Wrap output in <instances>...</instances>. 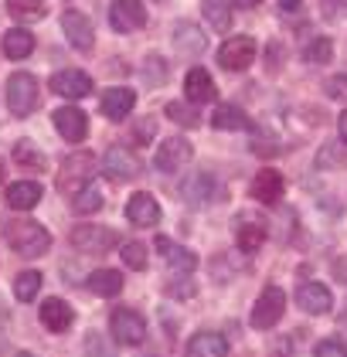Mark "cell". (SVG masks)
I'll list each match as a JSON object with an SVG mask.
<instances>
[{"instance_id":"cell-1","label":"cell","mask_w":347,"mask_h":357,"mask_svg":"<svg viewBox=\"0 0 347 357\" xmlns=\"http://www.w3.org/2000/svg\"><path fill=\"white\" fill-rule=\"evenodd\" d=\"M7 242H10L14 252H21L24 259H38V255H45L52 248V235L38 221H14L7 228Z\"/></svg>"},{"instance_id":"cell-2","label":"cell","mask_w":347,"mask_h":357,"mask_svg":"<svg viewBox=\"0 0 347 357\" xmlns=\"http://www.w3.org/2000/svg\"><path fill=\"white\" fill-rule=\"evenodd\" d=\"M41 102V92H38V79L31 72H14L7 79V109L14 116H31Z\"/></svg>"},{"instance_id":"cell-3","label":"cell","mask_w":347,"mask_h":357,"mask_svg":"<svg viewBox=\"0 0 347 357\" xmlns=\"http://www.w3.org/2000/svg\"><path fill=\"white\" fill-rule=\"evenodd\" d=\"M92 153H72L65 167H61V174H58V191L68 194V197H75L82 188H89L92 184Z\"/></svg>"},{"instance_id":"cell-4","label":"cell","mask_w":347,"mask_h":357,"mask_svg":"<svg viewBox=\"0 0 347 357\" xmlns=\"http://www.w3.org/2000/svg\"><path fill=\"white\" fill-rule=\"evenodd\" d=\"M286 313V293L279 289V286H266L263 293H259V300L252 306V317H249V324L256 330H269L279 324V317Z\"/></svg>"},{"instance_id":"cell-5","label":"cell","mask_w":347,"mask_h":357,"mask_svg":"<svg viewBox=\"0 0 347 357\" xmlns=\"http://www.w3.org/2000/svg\"><path fill=\"white\" fill-rule=\"evenodd\" d=\"M109 327H112L116 344L136 347V344H143V340H147V320H143L136 310H130V306L112 310V313H109Z\"/></svg>"},{"instance_id":"cell-6","label":"cell","mask_w":347,"mask_h":357,"mask_svg":"<svg viewBox=\"0 0 347 357\" xmlns=\"http://www.w3.org/2000/svg\"><path fill=\"white\" fill-rule=\"evenodd\" d=\"M252 61H256V41L245 38V34L228 38V41L218 48V65L228 68V72H245Z\"/></svg>"},{"instance_id":"cell-7","label":"cell","mask_w":347,"mask_h":357,"mask_svg":"<svg viewBox=\"0 0 347 357\" xmlns=\"http://www.w3.org/2000/svg\"><path fill=\"white\" fill-rule=\"evenodd\" d=\"M72 245L79 252H89V255H103V252L116 245V235L103 225H75L72 228Z\"/></svg>"},{"instance_id":"cell-8","label":"cell","mask_w":347,"mask_h":357,"mask_svg":"<svg viewBox=\"0 0 347 357\" xmlns=\"http://www.w3.org/2000/svg\"><path fill=\"white\" fill-rule=\"evenodd\" d=\"M54 130H58V137L65 139V143H82V139L89 137V119H85V112L75 109V106H61V109H54Z\"/></svg>"},{"instance_id":"cell-9","label":"cell","mask_w":347,"mask_h":357,"mask_svg":"<svg viewBox=\"0 0 347 357\" xmlns=\"http://www.w3.org/2000/svg\"><path fill=\"white\" fill-rule=\"evenodd\" d=\"M48 85H52L54 96H61V99H82V96H89V92H92V79H89L85 72H79V68L54 72Z\"/></svg>"},{"instance_id":"cell-10","label":"cell","mask_w":347,"mask_h":357,"mask_svg":"<svg viewBox=\"0 0 347 357\" xmlns=\"http://www.w3.org/2000/svg\"><path fill=\"white\" fill-rule=\"evenodd\" d=\"M103 170H106L109 181H133L136 174H140V160H136L133 153H126V150H119V146H109L106 153H103Z\"/></svg>"},{"instance_id":"cell-11","label":"cell","mask_w":347,"mask_h":357,"mask_svg":"<svg viewBox=\"0 0 347 357\" xmlns=\"http://www.w3.org/2000/svg\"><path fill=\"white\" fill-rule=\"evenodd\" d=\"M109 24L116 31H140L147 24V10L140 0H116L109 7Z\"/></svg>"},{"instance_id":"cell-12","label":"cell","mask_w":347,"mask_h":357,"mask_svg":"<svg viewBox=\"0 0 347 357\" xmlns=\"http://www.w3.org/2000/svg\"><path fill=\"white\" fill-rule=\"evenodd\" d=\"M126 218L133 221L136 228H154L161 221V204L157 197L147 191H136L130 201H126Z\"/></svg>"},{"instance_id":"cell-13","label":"cell","mask_w":347,"mask_h":357,"mask_svg":"<svg viewBox=\"0 0 347 357\" xmlns=\"http://www.w3.org/2000/svg\"><path fill=\"white\" fill-rule=\"evenodd\" d=\"M296 303H300V310H303V313L320 317V313H330L334 296H330V289H327L323 282H303V286L296 289Z\"/></svg>"},{"instance_id":"cell-14","label":"cell","mask_w":347,"mask_h":357,"mask_svg":"<svg viewBox=\"0 0 347 357\" xmlns=\"http://www.w3.org/2000/svg\"><path fill=\"white\" fill-rule=\"evenodd\" d=\"M61 31H65V38L75 45V52H92V24H89V17L82 14V10H65L61 14Z\"/></svg>"},{"instance_id":"cell-15","label":"cell","mask_w":347,"mask_h":357,"mask_svg":"<svg viewBox=\"0 0 347 357\" xmlns=\"http://www.w3.org/2000/svg\"><path fill=\"white\" fill-rule=\"evenodd\" d=\"M191 160V143L184 137H170L161 143V150H157V157H154V164L161 167L163 174H174V170H181V167Z\"/></svg>"},{"instance_id":"cell-16","label":"cell","mask_w":347,"mask_h":357,"mask_svg":"<svg viewBox=\"0 0 347 357\" xmlns=\"http://www.w3.org/2000/svg\"><path fill=\"white\" fill-rule=\"evenodd\" d=\"M184 96L187 102H194V106H205V102H212L214 96H218V89H214V79L201 68V65H194L191 72H187L184 79Z\"/></svg>"},{"instance_id":"cell-17","label":"cell","mask_w":347,"mask_h":357,"mask_svg":"<svg viewBox=\"0 0 347 357\" xmlns=\"http://www.w3.org/2000/svg\"><path fill=\"white\" fill-rule=\"evenodd\" d=\"M286 191V181H283V174H276V170H259L256 174V181H252V188L249 194L259 201V204H276L279 197Z\"/></svg>"},{"instance_id":"cell-18","label":"cell","mask_w":347,"mask_h":357,"mask_svg":"<svg viewBox=\"0 0 347 357\" xmlns=\"http://www.w3.org/2000/svg\"><path fill=\"white\" fill-rule=\"evenodd\" d=\"M136 106V92L133 89H106L103 92V116L112 123H123Z\"/></svg>"},{"instance_id":"cell-19","label":"cell","mask_w":347,"mask_h":357,"mask_svg":"<svg viewBox=\"0 0 347 357\" xmlns=\"http://www.w3.org/2000/svg\"><path fill=\"white\" fill-rule=\"evenodd\" d=\"M157 248H161V255L167 259V266L174 269V273H194L198 269V255L191 252V248L177 245V242H170V238H157Z\"/></svg>"},{"instance_id":"cell-20","label":"cell","mask_w":347,"mask_h":357,"mask_svg":"<svg viewBox=\"0 0 347 357\" xmlns=\"http://www.w3.org/2000/svg\"><path fill=\"white\" fill-rule=\"evenodd\" d=\"M72 320H75V310H72L65 300H45L41 303V324L48 330L65 333V330L72 327Z\"/></svg>"},{"instance_id":"cell-21","label":"cell","mask_w":347,"mask_h":357,"mask_svg":"<svg viewBox=\"0 0 347 357\" xmlns=\"http://www.w3.org/2000/svg\"><path fill=\"white\" fill-rule=\"evenodd\" d=\"M225 354H228L225 337H221V333H212V330L194 333L191 344H187V351H184V357H225Z\"/></svg>"},{"instance_id":"cell-22","label":"cell","mask_w":347,"mask_h":357,"mask_svg":"<svg viewBox=\"0 0 347 357\" xmlns=\"http://www.w3.org/2000/svg\"><path fill=\"white\" fill-rule=\"evenodd\" d=\"M174 45H177V52L181 55H205V48H208V41H205V34L198 24H177L174 28Z\"/></svg>"},{"instance_id":"cell-23","label":"cell","mask_w":347,"mask_h":357,"mask_svg":"<svg viewBox=\"0 0 347 357\" xmlns=\"http://www.w3.org/2000/svg\"><path fill=\"white\" fill-rule=\"evenodd\" d=\"M41 184L38 181H17V184H10L7 188V204L10 208H17V211H27V208H34L38 201H41Z\"/></svg>"},{"instance_id":"cell-24","label":"cell","mask_w":347,"mask_h":357,"mask_svg":"<svg viewBox=\"0 0 347 357\" xmlns=\"http://www.w3.org/2000/svg\"><path fill=\"white\" fill-rule=\"evenodd\" d=\"M214 188H218V181H214V174H194V177H187L184 188H181V194H184L191 204H208L212 201Z\"/></svg>"},{"instance_id":"cell-25","label":"cell","mask_w":347,"mask_h":357,"mask_svg":"<svg viewBox=\"0 0 347 357\" xmlns=\"http://www.w3.org/2000/svg\"><path fill=\"white\" fill-rule=\"evenodd\" d=\"M85 286H89V293H96V296H116L119 289H123V275L116 273V269H96V273L85 279Z\"/></svg>"},{"instance_id":"cell-26","label":"cell","mask_w":347,"mask_h":357,"mask_svg":"<svg viewBox=\"0 0 347 357\" xmlns=\"http://www.w3.org/2000/svg\"><path fill=\"white\" fill-rule=\"evenodd\" d=\"M34 52V34L24 28H14L3 34V55L14 58V61H21V58H27Z\"/></svg>"},{"instance_id":"cell-27","label":"cell","mask_w":347,"mask_h":357,"mask_svg":"<svg viewBox=\"0 0 347 357\" xmlns=\"http://www.w3.org/2000/svg\"><path fill=\"white\" fill-rule=\"evenodd\" d=\"M212 126L214 130H225V133H235V130H249V116L239 106H218L212 112Z\"/></svg>"},{"instance_id":"cell-28","label":"cell","mask_w":347,"mask_h":357,"mask_svg":"<svg viewBox=\"0 0 347 357\" xmlns=\"http://www.w3.org/2000/svg\"><path fill=\"white\" fill-rule=\"evenodd\" d=\"M7 14L17 21H41L48 14V0H7Z\"/></svg>"},{"instance_id":"cell-29","label":"cell","mask_w":347,"mask_h":357,"mask_svg":"<svg viewBox=\"0 0 347 357\" xmlns=\"http://www.w3.org/2000/svg\"><path fill=\"white\" fill-rule=\"evenodd\" d=\"M201 10H205V17H208V24L214 31L232 28V7H228V0H201Z\"/></svg>"},{"instance_id":"cell-30","label":"cell","mask_w":347,"mask_h":357,"mask_svg":"<svg viewBox=\"0 0 347 357\" xmlns=\"http://www.w3.org/2000/svg\"><path fill=\"white\" fill-rule=\"evenodd\" d=\"M99 208H103V194L96 191L92 184L82 188V191L72 197V211H75V215H92V211H99Z\"/></svg>"},{"instance_id":"cell-31","label":"cell","mask_w":347,"mask_h":357,"mask_svg":"<svg viewBox=\"0 0 347 357\" xmlns=\"http://www.w3.org/2000/svg\"><path fill=\"white\" fill-rule=\"evenodd\" d=\"M266 242V228L263 225H242L239 228V248L245 255H252V252H259Z\"/></svg>"},{"instance_id":"cell-32","label":"cell","mask_w":347,"mask_h":357,"mask_svg":"<svg viewBox=\"0 0 347 357\" xmlns=\"http://www.w3.org/2000/svg\"><path fill=\"white\" fill-rule=\"evenodd\" d=\"M334 55V41L330 38H313L307 48H303V61H310V65H327Z\"/></svg>"},{"instance_id":"cell-33","label":"cell","mask_w":347,"mask_h":357,"mask_svg":"<svg viewBox=\"0 0 347 357\" xmlns=\"http://www.w3.org/2000/svg\"><path fill=\"white\" fill-rule=\"evenodd\" d=\"M14 160L21 167H31V170H41L45 167V157H41V150L31 143V139H21L17 146H14Z\"/></svg>"},{"instance_id":"cell-34","label":"cell","mask_w":347,"mask_h":357,"mask_svg":"<svg viewBox=\"0 0 347 357\" xmlns=\"http://www.w3.org/2000/svg\"><path fill=\"white\" fill-rule=\"evenodd\" d=\"M38 289H41V273H21L14 282V296L21 303H31L38 296Z\"/></svg>"},{"instance_id":"cell-35","label":"cell","mask_w":347,"mask_h":357,"mask_svg":"<svg viewBox=\"0 0 347 357\" xmlns=\"http://www.w3.org/2000/svg\"><path fill=\"white\" fill-rule=\"evenodd\" d=\"M167 116H170L174 123H181V126H198V123H201V109H194V102H191V106L170 102V106H167Z\"/></svg>"},{"instance_id":"cell-36","label":"cell","mask_w":347,"mask_h":357,"mask_svg":"<svg viewBox=\"0 0 347 357\" xmlns=\"http://www.w3.org/2000/svg\"><path fill=\"white\" fill-rule=\"evenodd\" d=\"M119 255H123V262L130 266V269H147V245H140V242H126V245L119 248Z\"/></svg>"},{"instance_id":"cell-37","label":"cell","mask_w":347,"mask_h":357,"mask_svg":"<svg viewBox=\"0 0 347 357\" xmlns=\"http://www.w3.org/2000/svg\"><path fill=\"white\" fill-rule=\"evenodd\" d=\"M85 354L89 357H116V351H112V344H106L103 333H89V337H85Z\"/></svg>"},{"instance_id":"cell-38","label":"cell","mask_w":347,"mask_h":357,"mask_svg":"<svg viewBox=\"0 0 347 357\" xmlns=\"http://www.w3.org/2000/svg\"><path fill=\"white\" fill-rule=\"evenodd\" d=\"M317 357H347V347L341 340H320L317 344Z\"/></svg>"},{"instance_id":"cell-39","label":"cell","mask_w":347,"mask_h":357,"mask_svg":"<svg viewBox=\"0 0 347 357\" xmlns=\"http://www.w3.org/2000/svg\"><path fill=\"white\" fill-rule=\"evenodd\" d=\"M130 139H133L136 146L150 143V139H154V123H150V119H140V123L133 126V137H130Z\"/></svg>"},{"instance_id":"cell-40","label":"cell","mask_w":347,"mask_h":357,"mask_svg":"<svg viewBox=\"0 0 347 357\" xmlns=\"http://www.w3.org/2000/svg\"><path fill=\"white\" fill-rule=\"evenodd\" d=\"M323 14H327L330 21L347 17V0H323Z\"/></svg>"},{"instance_id":"cell-41","label":"cell","mask_w":347,"mask_h":357,"mask_svg":"<svg viewBox=\"0 0 347 357\" xmlns=\"http://www.w3.org/2000/svg\"><path fill=\"white\" fill-rule=\"evenodd\" d=\"M337 133H341V139L347 143V109L341 112V119H337Z\"/></svg>"},{"instance_id":"cell-42","label":"cell","mask_w":347,"mask_h":357,"mask_svg":"<svg viewBox=\"0 0 347 357\" xmlns=\"http://www.w3.org/2000/svg\"><path fill=\"white\" fill-rule=\"evenodd\" d=\"M232 3H235V7H242V10H252V7H259L263 0H232Z\"/></svg>"},{"instance_id":"cell-43","label":"cell","mask_w":347,"mask_h":357,"mask_svg":"<svg viewBox=\"0 0 347 357\" xmlns=\"http://www.w3.org/2000/svg\"><path fill=\"white\" fill-rule=\"evenodd\" d=\"M303 0H279V10H296Z\"/></svg>"},{"instance_id":"cell-44","label":"cell","mask_w":347,"mask_h":357,"mask_svg":"<svg viewBox=\"0 0 347 357\" xmlns=\"http://www.w3.org/2000/svg\"><path fill=\"white\" fill-rule=\"evenodd\" d=\"M14 357H34V354H27V351H21V354H14Z\"/></svg>"},{"instance_id":"cell-45","label":"cell","mask_w":347,"mask_h":357,"mask_svg":"<svg viewBox=\"0 0 347 357\" xmlns=\"http://www.w3.org/2000/svg\"><path fill=\"white\" fill-rule=\"evenodd\" d=\"M0 330H3V310H0Z\"/></svg>"}]
</instances>
